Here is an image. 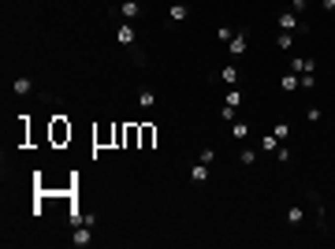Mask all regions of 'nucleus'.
<instances>
[{
    "label": "nucleus",
    "instance_id": "1",
    "mask_svg": "<svg viewBox=\"0 0 335 249\" xmlns=\"http://www.w3.org/2000/svg\"><path fill=\"white\" fill-rule=\"evenodd\" d=\"M276 26H279V30H287V33H294V30H305V23H302V15H294L291 8H287V11H279Z\"/></svg>",
    "mask_w": 335,
    "mask_h": 249
},
{
    "label": "nucleus",
    "instance_id": "2",
    "mask_svg": "<svg viewBox=\"0 0 335 249\" xmlns=\"http://www.w3.org/2000/svg\"><path fill=\"white\" fill-rule=\"evenodd\" d=\"M90 242H93V223H78V227H75V234H71V246L86 249Z\"/></svg>",
    "mask_w": 335,
    "mask_h": 249
},
{
    "label": "nucleus",
    "instance_id": "3",
    "mask_svg": "<svg viewBox=\"0 0 335 249\" xmlns=\"http://www.w3.org/2000/svg\"><path fill=\"white\" fill-rule=\"evenodd\" d=\"M116 41L123 45V49H134V45H138V33H134V26H131V23H123V26L116 30Z\"/></svg>",
    "mask_w": 335,
    "mask_h": 249
},
{
    "label": "nucleus",
    "instance_id": "4",
    "mask_svg": "<svg viewBox=\"0 0 335 249\" xmlns=\"http://www.w3.org/2000/svg\"><path fill=\"white\" fill-rule=\"evenodd\" d=\"M212 82H224V86H234V82H238V67H234V63L220 67L216 75H212Z\"/></svg>",
    "mask_w": 335,
    "mask_h": 249
},
{
    "label": "nucleus",
    "instance_id": "5",
    "mask_svg": "<svg viewBox=\"0 0 335 249\" xmlns=\"http://www.w3.org/2000/svg\"><path fill=\"white\" fill-rule=\"evenodd\" d=\"M11 93H15V97H30V93H34V78L30 75H19L15 82H11Z\"/></svg>",
    "mask_w": 335,
    "mask_h": 249
},
{
    "label": "nucleus",
    "instance_id": "6",
    "mask_svg": "<svg viewBox=\"0 0 335 249\" xmlns=\"http://www.w3.org/2000/svg\"><path fill=\"white\" fill-rule=\"evenodd\" d=\"M119 15H123V23H134V19L142 15V4H138V0H123V4H119Z\"/></svg>",
    "mask_w": 335,
    "mask_h": 249
},
{
    "label": "nucleus",
    "instance_id": "7",
    "mask_svg": "<svg viewBox=\"0 0 335 249\" xmlns=\"http://www.w3.org/2000/svg\"><path fill=\"white\" fill-rule=\"evenodd\" d=\"M246 45H250V33H246V30H234V37H231V45H227V49H231V56H242Z\"/></svg>",
    "mask_w": 335,
    "mask_h": 249
},
{
    "label": "nucleus",
    "instance_id": "8",
    "mask_svg": "<svg viewBox=\"0 0 335 249\" xmlns=\"http://www.w3.org/2000/svg\"><path fill=\"white\" fill-rule=\"evenodd\" d=\"M190 183L194 186H205V183H209V164H201V160H198V164L190 167Z\"/></svg>",
    "mask_w": 335,
    "mask_h": 249
},
{
    "label": "nucleus",
    "instance_id": "9",
    "mask_svg": "<svg viewBox=\"0 0 335 249\" xmlns=\"http://www.w3.org/2000/svg\"><path fill=\"white\" fill-rule=\"evenodd\" d=\"M313 67H317V60H305V56L291 60V71H294V75H313Z\"/></svg>",
    "mask_w": 335,
    "mask_h": 249
},
{
    "label": "nucleus",
    "instance_id": "10",
    "mask_svg": "<svg viewBox=\"0 0 335 249\" xmlns=\"http://www.w3.org/2000/svg\"><path fill=\"white\" fill-rule=\"evenodd\" d=\"M168 15H171V23H186V19H190V8H186V4H171Z\"/></svg>",
    "mask_w": 335,
    "mask_h": 249
},
{
    "label": "nucleus",
    "instance_id": "11",
    "mask_svg": "<svg viewBox=\"0 0 335 249\" xmlns=\"http://www.w3.org/2000/svg\"><path fill=\"white\" fill-rule=\"evenodd\" d=\"M138 104H142V108H145V112H149V108H153V104H157V93H153V90H149V86H142V90H138Z\"/></svg>",
    "mask_w": 335,
    "mask_h": 249
},
{
    "label": "nucleus",
    "instance_id": "12",
    "mask_svg": "<svg viewBox=\"0 0 335 249\" xmlns=\"http://www.w3.org/2000/svg\"><path fill=\"white\" fill-rule=\"evenodd\" d=\"M246 134H250V123H246V119H234V123H231V138L234 141H246Z\"/></svg>",
    "mask_w": 335,
    "mask_h": 249
},
{
    "label": "nucleus",
    "instance_id": "13",
    "mask_svg": "<svg viewBox=\"0 0 335 249\" xmlns=\"http://www.w3.org/2000/svg\"><path fill=\"white\" fill-rule=\"evenodd\" d=\"M64 138H71V126H67L64 119H56V123H52V141H64Z\"/></svg>",
    "mask_w": 335,
    "mask_h": 249
},
{
    "label": "nucleus",
    "instance_id": "14",
    "mask_svg": "<svg viewBox=\"0 0 335 249\" xmlns=\"http://www.w3.org/2000/svg\"><path fill=\"white\" fill-rule=\"evenodd\" d=\"M279 145H283V141H276V134H265V138H261V153H276Z\"/></svg>",
    "mask_w": 335,
    "mask_h": 249
},
{
    "label": "nucleus",
    "instance_id": "15",
    "mask_svg": "<svg viewBox=\"0 0 335 249\" xmlns=\"http://www.w3.org/2000/svg\"><path fill=\"white\" fill-rule=\"evenodd\" d=\"M276 45H279V49H283V52H291V49H294V33H287V30H279V37H276Z\"/></svg>",
    "mask_w": 335,
    "mask_h": 249
},
{
    "label": "nucleus",
    "instance_id": "16",
    "mask_svg": "<svg viewBox=\"0 0 335 249\" xmlns=\"http://www.w3.org/2000/svg\"><path fill=\"white\" fill-rule=\"evenodd\" d=\"M302 219H305V208H287V223L291 227H298Z\"/></svg>",
    "mask_w": 335,
    "mask_h": 249
},
{
    "label": "nucleus",
    "instance_id": "17",
    "mask_svg": "<svg viewBox=\"0 0 335 249\" xmlns=\"http://www.w3.org/2000/svg\"><path fill=\"white\" fill-rule=\"evenodd\" d=\"M224 104L238 108V104H242V90H227V93H224Z\"/></svg>",
    "mask_w": 335,
    "mask_h": 249
},
{
    "label": "nucleus",
    "instance_id": "18",
    "mask_svg": "<svg viewBox=\"0 0 335 249\" xmlns=\"http://www.w3.org/2000/svg\"><path fill=\"white\" fill-rule=\"evenodd\" d=\"M279 86H283L287 93H291V90H298V75H294V71H287V75L279 78Z\"/></svg>",
    "mask_w": 335,
    "mask_h": 249
},
{
    "label": "nucleus",
    "instance_id": "19",
    "mask_svg": "<svg viewBox=\"0 0 335 249\" xmlns=\"http://www.w3.org/2000/svg\"><path fill=\"white\" fill-rule=\"evenodd\" d=\"M272 134H276V141H287V138H291V123H283V119H279Z\"/></svg>",
    "mask_w": 335,
    "mask_h": 249
},
{
    "label": "nucleus",
    "instance_id": "20",
    "mask_svg": "<svg viewBox=\"0 0 335 249\" xmlns=\"http://www.w3.org/2000/svg\"><path fill=\"white\" fill-rule=\"evenodd\" d=\"M231 37H234V26H220V30H216V41L231 45Z\"/></svg>",
    "mask_w": 335,
    "mask_h": 249
},
{
    "label": "nucleus",
    "instance_id": "21",
    "mask_svg": "<svg viewBox=\"0 0 335 249\" xmlns=\"http://www.w3.org/2000/svg\"><path fill=\"white\" fill-rule=\"evenodd\" d=\"M320 119H324V108H317V104L305 108V123H320Z\"/></svg>",
    "mask_w": 335,
    "mask_h": 249
},
{
    "label": "nucleus",
    "instance_id": "22",
    "mask_svg": "<svg viewBox=\"0 0 335 249\" xmlns=\"http://www.w3.org/2000/svg\"><path fill=\"white\" fill-rule=\"evenodd\" d=\"M298 90H317V78L313 75H298Z\"/></svg>",
    "mask_w": 335,
    "mask_h": 249
},
{
    "label": "nucleus",
    "instance_id": "23",
    "mask_svg": "<svg viewBox=\"0 0 335 249\" xmlns=\"http://www.w3.org/2000/svg\"><path fill=\"white\" fill-rule=\"evenodd\" d=\"M198 160H201V164H209V167H212V164H216V149H201V153H198Z\"/></svg>",
    "mask_w": 335,
    "mask_h": 249
},
{
    "label": "nucleus",
    "instance_id": "24",
    "mask_svg": "<svg viewBox=\"0 0 335 249\" xmlns=\"http://www.w3.org/2000/svg\"><path fill=\"white\" fill-rule=\"evenodd\" d=\"M238 160H242L246 167H250V164H257V149H242V153H238Z\"/></svg>",
    "mask_w": 335,
    "mask_h": 249
},
{
    "label": "nucleus",
    "instance_id": "25",
    "mask_svg": "<svg viewBox=\"0 0 335 249\" xmlns=\"http://www.w3.org/2000/svg\"><path fill=\"white\" fill-rule=\"evenodd\" d=\"M272 156H276V160H279V164H291V149H283V145H279V149H276V153H272Z\"/></svg>",
    "mask_w": 335,
    "mask_h": 249
},
{
    "label": "nucleus",
    "instance_id": "26",
    "mask_svg": "<svg viewBox=\"0 0 335 249\" xmlns=\"http://www.w3.org/2000/svg\"><path fill=\"white\" fill-rule=\"evenodd\" d=\"M142 145H145V149L153 145V126H142Z\"/></svg>",
    "mask_w": 335,
    "mask_h": 249
},
{
    "label": "nucleus",
    "instance_id": "27",
    "mask_svg": "<svg viewBox=\"0 0 335 249\" xmlns=\"http://www.w3.org/2000/svg\"><path fill=\"white\" fill-rule=\"evenodd\" d=\"M291 11L294 15H305V0H291Z\"/></svg>",
    "mask_w": 335,
    "mask_h": 249
},
{
    "label": "nucleus",
    "instance_id": "28",
    "mask_svg": "<svg viewBox=\"0 0 335 249\" xmlns=\"http://www.w3.org/2000/svg\"><path fill=\"white\" fill-rule=\"evenodd\" d=\"M320 8H324L328 15H332V11H335V0H320Z\"/></svg>",
    "mask_w": 335,
    "mask_h": 249
}]
</instances>
